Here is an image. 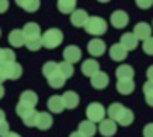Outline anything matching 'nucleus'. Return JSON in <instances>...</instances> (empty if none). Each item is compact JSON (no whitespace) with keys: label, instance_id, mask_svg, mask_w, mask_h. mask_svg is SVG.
<instances>
[{"label":"nucleus","instance_id":"c756f323","mask_svg":"<svg viewBox=\"0 0 153 137\" xmlns=\"http://www.w3.org/2000/svg\"><path fill=\"white\" fill-rule=\"evenodd\" d=\"M59 72L62 75H64L65 78H70L72 75H74V64L67 62V60H64V62H59Z\"/></svg>","mask_w":153,"mask_h":137},{"label":"nucleus","instance_id":"a19ab883","mask_svg":"<svg viewBox=\"0 0 153 137\" xmlns=\"http://www.w3.org/2000/svg\"><path fill=\"white\" fill-rule=\"evenodd\" d=\"M147 78H148V82H153V66L148 67V70H147Z\"/></svg>","mask_w":153,"mask_h":137},{"label":"nucleus","instance_id":"f3484780","mask_svg":"<svg viewBox=\"0 0 153 137\" xmlns=\"http://www.w3.org/2000/svg\"><path fill=\"white\" fill-rule=\"evenodd\" d=\"M78 131L82 132L85 137H93L98 132V126H96V122L86 119V121H82L78 124Z\"/></svg>","mask_w":153,"mask_h":137},{"label":"nucleus","instance_id":"c03bdc74","mask_svg":"<svg viewBox=\"0 0 153 137\" xmlns=\"http://www.w3.org/2000/svg\"><path fill=\"white\" fill-rule=\"evenodd\" d=\"M68 137H85V136H83L80 131H75V132H72V134L68 136Z\"/></svg>","mask_w":153,"mask_h":137},{"label":"nucleus","instance_id":"412c9836","mask_svg":"<svg viewBox=\"0 0 153 137\" xmlns=\"http://www.w3.org/2000/svg\"><path fill=\"white\" fill-rule=\"evenodd\" d=\"M15 3L23 10H26L28 13H34L41 7V0H15Z\"/></svg>","mask_w":153,"mask_h":137},{"label":"nucleus","instance_id":"37998d69","mask_svg":"<svg viewBox=\"0 0 153 137\" xmlns=\"http://www.w3.org/2000/svg\"><path fill=\"white\" fill-rule=\"evenodd\" d=\"M5 80H7V77H5V74H3V68H2V66H0V83H3Z\"/></svg>","mask_w":153,"mask_h":137},{"label":"nucleus","instance_id":"b1692460","mask_svg":"<svg viewBox=\"0 0 153 137\" xmlns=\"http://www.w3.org/2000/svg\"><path fill=\"white\" fill-rule=\"evenodd\" d=\"M46 80H47V83H49L51 88H62V86L65 85V80H67V78H65L60 72H56L54 75L47 77Z\"/></svg>","mask_w":153,"mask_h":137},{"label":"nucleus","instance_id":"473e14b6","mask_svg":"<svg viewBox=\"0 0 153 137\" xmlns=\"http://www.w3.org/2000/svg\"><path fill=\"white\" fill-rule=\"evenodd\" d=\"M34 109L33 106H30V104H26V103H21V101H18L16 104V114L20 118H23V116H26L28 113H31V111Z\"/></svg>","mask_w":153,"mask_h":137},{"label":"nucleus","instance_id":"49530a36","mask_svg":"<svg viewBox=\"0 0 153 137\" xmlns=\"http://www.w3.org/2000/svg\"><path fill=\"white\" fill-rule=\"evenodd\" d=\"M2 119H5V111L0 109V121H2Z\"/></svg>","mask_w":153,"mask_h":137},{"label":"nucleus","instance_id":"c85d7f7f","mask_svg":"<svg viewBox=\"0 0 153 137\" xmlns=\"http://www.w3.org/2000/svg\"><path fill=\"white\" fill-rule=\"evenodd\" d=\"M56 72H59V62H54V60H49V62H46L44 66H42V74H44V77H51V75H54Z\"/></svg>","mask_w":153,"mask_h":137},{"label":"nucleus","instance_id":"ea45409f","mask_svg":"<svg viewBox=\"0 0 153 137\" xmlns=\"http://www.w3.org/2000/svg\"><path fill=\"white\" fill-rule=\"evenodd\" d=\"M8 10V0H0V13H5Z\"/></svg>","mask_w":153,"mask_h":137},{"label":"nucleus","instance_id":"c9c22d12","mask_svg":"<svg viewBox=\"0 0 153 137\" xmlns=\"http://www.w3.org/2000/svg\"><path fill=\"white\" fill-rule=\"evenodd\" d=\"M142 49H143L145 54H148V56H153V36H150V38L145 39L143 44H142Z\"/></svg>","mask_w":153,"mask_h":137},{"label":"nucleus","instance_id":"2eb2a0df","mask_svg":"<svg viewBox=\"0 0 153 137\" xmlns=\"http://www.w3.org/2000/svg\"><path fill=\"white\" fill-rule=\"evenodd\" d=\"M47 108L51 109V113H56V114L62 113V111L65 109L64 98H62V96H59V95H54V96H51V98L47 100Z\"/></svg>","mask_w":153,"mask_h":137},{"label":"nucleus","instance_id":"4be33fe9","mask_svg":"<svg viewBox=\"0 0 153 137\" xmlns=\"http://www.w3.org/2000/svg\"><path fill=\"white\" fill-rule=\"evenodd\" d=\"M116 77H117V80H130V78H134V68L127 64H122L116 68Z\"/></svg>","mask_w":153,"mask_h":137},{"label":"nucleus","instance_id":"72a5a7b5","mask_svg":"<svg viewBox=\"0 0 153 137\" xmlns=\"http://www.w3.org/2000/svg\"><path fill=\"white\" fill-rule=\"evenodd\" d=\"M16 54L12 51V49H2V64H8V62H15Z\"/></svg>","mask_w":153,"mask_h":137},{"label":"nucleus","instance_id":"bb28decb","mask_svg":"<svg viewBox=\"0 0 153 137\" xmlns=\"http://www.w3.org/2000/svg\"><path fill=\"white\" fill-rule=\"evenodd\" d=\"M117 124H121V126H130L134 122V113L130 109H127V108H124L122 109V113H121V116L117 118Z\"/></svg>","mask_w":153,"mask_h":137},{"label":"nucleus","instance_id":"7c9ffc66","mask_svg":"<svg viewBox=\"0 0 153 137\" xmlns=\"http://www.w3.org/2000/svg\"><path fill=\"white\" fill-rule=\"evenodd\" d=\"M143 95H145L147 104L153 108V82H147V83L143 85Z\"/></svg>","mask_w":153,"mask_h":137},{"label":"nucleus","instance_id":"dca6fc26","mask_svg":"<svg viewBox=\"0 0 153 137\" xmlns=\"http://www.w3.org/2000/svg\"><path fill=\"white\" fill-rule=\"evenodd\" d=\"M52 116H51L49 113H46V111H42V113H38V121H36V127L39 129V131H47V129H51V126H52Z\"/></svg>","mask_w":153,"mask_h":137},{"label":"nucleus","instance_id":"8fccbe9b","mask_svg":"<svg viewBox=\"0 0 153 137\" xmlns=\"http://www.w3.org/2000/svg\"><path fill=\"white\" fill-rule=\"evenodd\" d=\"M0 34H2V31H0Z\"/></svg>","mask_w":153,"mask_h":137},{"label":"nucleus","instance_id":"6ab92c4d","mask_svg":"<svg viewBox=\"0 0 153 137\" xmlns=\"http://www.w3.org/2000/svg\"><path fill=\"white\" fill-rule=\"evenodd\" d=\"M25 34H23V30H12L8 34V42L13 46V48H21L25 46Z\"/></svg>","mask_w":153,"mask_h":137},{"label":"nucleus","instance_id":"09e8293b","mask_svg":"<svg viewBox=\"0 0 153 137\" xmlns=\"http://www.w3.org/2000/svg\"><path fill=\"white\" fill-rule=\"evenodd\" d=\"M98 2H101V3H108L109 0H98Z\"/></svg>","mask_w":153,"mask_h":137},{"label":"nucleus","instance_id":"f8f14e48","mask_svg":"<svg viewBox=\"0 0 153 137\" xmlns=\"http://www.w3.org/2000/svg\"><path fill=\"white\" fill-rule=\"evenodd\" d=\"M82 72L83 75H86V77L91 78L96 72H100V62L94 59H86L82 62Z\"/></svg>","mask_w":153,"mask_h":137},{"label":"nucleus","instance_id":"393cba45","mask_svg":"<svg viewBox=\"0 0 153 137\" xmlns=\"http://www.w3.org/2000/svg\"><path fill=\"white\" fill-rule=\"evenodd\" d=\"M57 8L60 13H72L76 8V0H57Z\"/></svg>","mask_w":153,"mask_h":137},{"label":"nucleus","instance_id":"4c0bfd02","mask_svg":"<svg viewBox=\"0 0 153 137\" xmlns=\"http://www.w3.org/2000/svg\"><path fill=\"white\" fill-rule=\"evenodd\" d=\"M8 131H10V124H8V121H7V119H2V121H0V137H3Z\"/></svg>","mask_w":153,"mask_h":137},{"label":"nucleus","instance_id":"aec40b11","mask_svg":"<svg viewBox=\"0 0 153 137\" xmlns=\"http://www.w3.org/2000/svg\"><path fill=\"white\" fill-rule=\"evenodd\" d=\"M121 44L127 49V51H134L138 46V38L134 33H126V34L121 36Z\"/></svg>","mask_w":153,"mask_h":137},{"label":"nucleus","instance_id":"20e7f679","mask_svg":"<svg viewBox=\"0 0 153 137\" xmlns=\"http://www.w3.org/2000/svg\"><path fill=\"white\" fill-rule=\"evenodd\" d=\"M3 68V74H5L7 80H18L23 74V68L20 64L16 62H8V64H0Z\"/></svg>","mask_w":153,"mask_h":137},{"label":"nucleus","instance_id":"423d86ee","mask_svg":"<svg viewBox=\"0 0 153 137\" xmlns=\"http://www.w3.org/2000/svg\"><path fill=\"white\" fill-rule=\"evenodd\" d=\"M127 23H129V15H127L124 10H116V12L111 15V25L116 28V30L126 28Z\"/></svg>","mask_w":153,"mask_h":137},{"label":"nucleus","instance_id":"9b49d317","mask_svg":"<svg viewBox=\"0 0 153 137\" xmlns=\"http://www.w3.org/2000/svg\"><path fill=\"white\" fill-rule=\"evenodd\" d=\"M91 85H93V88H96V90H104L109 85V75L104 74V72H101V70L96 72L91 77Z\"/></svg>","mask_w":153,"mask_h":137},{"label":"nucleus","instance_id":"e433bc0d","mask_svg":"<svg viewBox=\"0 0 153 137\" xmlns=\"http://www.w3.org/2000/svg\"><path fill=\"white\" fill-rule=\"evenodd\" d=\"M135 3H137L138 8L147 10V8H150V7L153 5V0H135Z\"/></svg>","mask_w":153,"mask_h":137},{"label":"nucleus","instance_id":"1a4fd4ad","mask_svg":"<svg viewBox=\"0 0 153 137\" xmlns=\"http://www.w3.org/2000/svg\"><path fill=\"white\" fill-rule=\"evenodd\" d=\"M80 59H82V51H80L78 46L70 44L64 49V60H67V62H70V64H75V62H78Z\"/></svg>","mask_w":153,"mask_h":137},{"label":"nucleus","instance_id":"0eeeda50","mask_svg":"<svg viewBox=\"0 0 153 137\" xmlns=\"http://www.w3.org/2000/svg\"><path fill=\"white\" fill-rule=\"evenodd\" d=\"M86 48H88V52L91 54L93 57H100L106 52V44H104V41L100 38H93L91 41L88 42Z\"/></svg>","mask_w":153,"mask_h":137},{"label":"nucleus","instance_id":"ddd939ff","mask_svg":"<svg viewBox=\"0 0 153 137\" xmlns=\"http://www.w3.org/2000/svg\"><path fill=\"white\" fill-rule=\"evenodd\" d=\"M134 34L138 38V41H145L147 38H150L152 36V26L148 23H145V21H140V23L135 25V28H134Z\"/></svg>","mask_w":153,"mask_h":137},{"label":"nucleus","instance_id":"a18cd8bd","mask_svg":"<svg viewBox=\"0 0 153 137\" xmlns=\"http://www.w3.org/2000/svg\"><path fill=\"white\" fill-rule=\"evenodd\" d=\"M3 95H5V88H3V85L0 83V100L3 98Z\"/></svg>","mask_w":153,"mask_h":137},{"label":"nucleus","instance_id":"de8ad7c7","mask_svg":"<svg viewBox=\"0 0 153 137\" xmlns=\"http://www.w3.org/2000/svg\"><path fill=\"white\" fill-rule=\"evenodd\" d=\"M2 49L3 48H0V64H2Z\"/></svg>","mask_w":153,"mask_h":137},{"label":"nucleus","instance_id":"f257e3e1","mask_svg":"<svg viewBox=\"0 0 153 137\" xmlns=\"http://www.w3.org/2000/svg\"><path fill=\"white\" fill-rule=\"evenodd\" d=\"M62 39H64V34L59 28H51L42 33L41 41H42V48L46 49H56L57 46L62 44Z\"/></svg>","mask_w":153,"mask_h":137},{"label":"nucleus","instance_id":"9d476101","mask_svg":"<svg viewBox=\"0 0 153 137\" xmlns=\"http://www.w3.org/2000/svg\"><path fill=\"white\" fill-rule=\"evenodd\" d=\"M127 52L129 51L124 48L121 42H119V44H112L111 48H109V56H111V59L116 60V62H122L127 57Z\"/></svg>","mask_w":153,"mask_h":137},{"label":"nucleus","instance_id":"6e6552de","mask_svg":"<svg viewBox=\"0 0 153 137\" xmlns=\"http://www.w3.org/2000/svg\"><path fill=\"white\" fill-rule=\"evenodd\" d=\"M23 34H25V39H41V28H39L38 23L31 21V23H26L23 28Z\"/></svg>","mask_w":153,"mask_h":137},{"label":"nucleus","instance_id":"a878e982","mask_svg":"<svg viewBox=\"0 0 153 137\" xmlns=\"http://www.w3.org/2000/svg\"><path fill=\"white\" fill-rule=\"evenodd\" d=\"M20 101L21 103H26V104H30V106L34 108L36 104H38V95H36L34 92H31V90H26V92H23L20 95Z\"/></svg>","mask_w":153,"mask_h":137},{"label":"nucleus","instance_id":"f03ea898","mask_svg":"<svg viewBox=\"0 0 153 137\" xmlns=\"http://www.w3.org/2000/svg\"><path fill=\"white\" fill-rule=\"evenodd\" d=\"M85 31L91 36H101L108 31V23L101 16H88L85 23Z\"/></svg>","mask_w":153,"mask_h":137},{"label":"nucleus","instance_id":"4468645a","mask_svg":"<svg viewBox=\"0 0 153 137\" xmlns=\"http://www.w3.org/2000/svg\"><path fill=\"white\" fill-rule=\"evenodd\" d=\"M86 20H88V13H86L85 10H74V12L70 13V23L76 28H83L86 23Z\"/></svg>","mask_w":153,"mask_h":137},{"label":"nucleus","instance_id":"5701e85b","mask_svg":"<svg viewBox=\"0 0 153 137\" xmlns=\"http://www.w3.org/2000/svg\"><path fill=\"white\" fill-rule=\"evenodd\" d=\"M117 92L121 95H130V93L135 90V83H134V78L130 80H117V85H116Z\"/></svg>","mask_w":153,"mask_h":137},{"label":"nucleus","instance_id":"cd10ccee","mask_svg":"<svg viewBox=\"0 0 153 137\" xmlns=\"http://www.w3.org/2000/svg\"><path fill=\"white\" fill-rule=\"evenodd\" d=\"M122 109H124V106L121 103H112L111 106L106 109V113H108V116L111 118V119H114V121H117V118L121 116V113H122Z\"/></svg>","mask_w":153,"mask_h":137},{"label":"nucleus","instance_id":"2f4dec72","mask_svg":"<svg viewBox=\"0 0 153 137\" xmlns=\"http://www.w3.org/2000/svg\"><path fill=\"white\" fill-rule=\"evenodd\" d=\"M21 121H23L25 126H28V127H36V121H38V113H36L34 109L31 111V113H28L26 116L21 118Z\"/></svg>","mask_w":153,"mask_h":137},{"label":"nucleus","instance_id":"f704fd0d","mask_svg":"<svg viewBox=\"0 0 153 137\" xmlns=\"http://www.w3.org/2000/svg\"><path fill=\"white\" fill-rule=\"evenodd\" d=\"M25 44H26V48L30 49V51H39V49L42 48L41 39H28V41H25Z\"/></svg>","mask_w":153,"mask_h":137},{"label":"nucleus","instance_id":"58836bf2","mask_svg":"<svg viewBox=\"0 0 153 137\" xmlns=\"http://www.w3.org/2000/svg\"><path fill=\"white\" fill-rule=\"evenodd\" d=\"M143 137H153V122L143 127Z\"/></svg>","mask_w":153,"mask_h":137},{"label":"nucleus","instance_id":"79ce46f5","mask_svg":"<svg viewBox=\"0 0 153 137\" xmlns=\"http://www.w3.org/2000/svg\"><path fill=\"white\" fill-rule=\"evenodd\" d=\"M3 137H21V136L18 134V132H12V131H8V132H7V134L3 136Z\"/></svg>","mask_w":153,"mask_h":137},{"label":"nucleus","instance_id":"39448f33","mask_svg":"<svg viewBox=\"0 0 153 137\" xmlns=\"http://www.w3.org/2000/svg\"><path fill=\"white\" fill-rule=\"evenodd\" d=\"M98 132H100L103 137H112L117 132V122H116L114 119H103L101 122H98Z\"/></svg>","mask_w":153,"mask_h":137},{"label":"nucleus","instance_id":"7ed1b4c3","mask_svg":"<svg viewBox=\"0 0 153 137\" xmlns=\"http://www.w3.org/2000/svg\"><path fill=\"white\" fill-rule=\"evenodd\" d=\"M108 116L106 108L103 106L101 103H90L86 106V118L93 122H101L104 118Z\"/></svg>","mask_w":153,"mask_h":137},{"label":"nucleus","instance_id":"a211bd4d","mask_svg":"<svg viewBox=\"0 0 153 137\" xmlns=\"http://www.w3.org/2000/svg\"><path fill=\"white\" fill-rule=\"evenodd\" d=\"M62 98H64V104H65V109H75L76 106L80 104V96L76 95L75 92H65L64 95H62Z\"/></svg>","mask_w":153,"mask_h":137}]
</instances>
